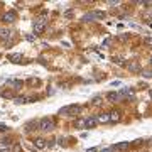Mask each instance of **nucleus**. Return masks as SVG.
<instances>
[{"mask_svg": "<svg viewBox=\"0 0 152 152\" xmlns=\"http://www.w3.org/2000/svg\"><path fill=\"white\" fill-rule=\"evenodd\" d=\"M46 24H48V12H42L34 21V32L36 34H42L44 29H46Z\"/></svg>", "mask_w": 152, "mask_h": 152, "instance_id": "1", "label": "nucleus"}, {"mask_svg": "<svg viewBox=\"0 0 152 152\" xmlns=\"http://www.w3.org/2000/svg\"><path fill=\"white\" fill-rule=\"evenodd\" d=\"M105 12H102V10H91V12H88V14L83 15V21L85 22H93V21H102V19H105Z\"/></svg>", "mask_w": 152, "mask_h": 152, "instance_id": "2", "label": "nucleus"}, {"mask_svg": "<svg viewBox=\"0 0 152 152\" xmlns=\"http://www.w3.org/2000/svg\"><path fill=\"white\" fill-rule=\"evenodd\" d=\"M78 113H80L78 105H68V107H63L59 110V115H64V117H76Z\"/></svg>", "mask_w": 152, "mask_h": 152, "instance_id": "3", "label": "nucleus"}, {"mask_svg": "<svg viewBox=\"0 0 152 152\" xmlns=\"http://www.w3.org/2000/svg\"><path fill=\"white\" fill-rule=\"evenodd\" d=\"M54 129V122L51 118H42L39 122V130H44V132H51Z\"/></svg>", "mask_w": 152, "mask_h": 152, "instance_id": "4", "label": "nucleus"}, {"mask_svg": "<svg viewBox=\"0 0 152 152\" xmlns=\"http://www.w3.org/2000/svg\"><path fill=\"white\" fill-rule=\"evenodd\" d=\"M113 149H115V151H120V152H125V151L130 149V142H118Z\"/></svg>", "mask_w": 152, "mask_h": 152, "instance_id": "5", "label": "nucleus"}, {"mask_svg": "<svg viewBox=\"0 0 152 152\" xmlns=\"http://www.w3.org/2000/svg\"><path fill=\"white\" fill-rule=\"evenodd\" d=\"M107 98H108L110 102H113V103H115V102H118V100H122V95H120V93H117V91H110V93L107 95Z\"/></svg>", "mask_w": 152, "mask_h": 152, "instance_id": "6", "label": "nucleus"}, {"mask_svg": "<svg viewBox=\"0 0 152 152\" xmlns=\"http://www.w3.org/2000/svg\"><path fill=\"white\" fill-rule=\"evenodd\" d=\"M97 122L98 124H108V122H110V115H108V113H100L97 117Z\"/></svg>", "mask_w": 152, "mask_h": 152, "instance_id": "7", "label": "nucleus"}, {"mask_svg": "<svg viewBox=\"0 0 152 152\" xmlns=\"http://www.w3.org/2000/svg\"><path fill=\"white\" fill-rule=\"evenodd\" d=\"M7 85L14 86V90H21L22 86H24V83H22L21 80H10V81H7Z\"/></svg>", "mask_w": 152, "mask_h": 152, "instance_id": "8", "label": "nucleus"}, {"mask_svg": "<svg viewBox=\"0 0 152 152\" xmlns=\"http://www.w3.org/2000/svg\"><path fill=\"white\" fill-rule=\"evenodd\" d=\"M2 21L4 22H14L15 21V12H7V14L2 15Z\"/></svg>", "mask_w": 152, "mask_h": 152, "instance_id": "9", "label": "nucleus"}, {"mask_svg": "<svg viewBox=\"0 0 152 152\" xmlns=\"http://www.w3.org/2000/svg\"><path fill=\"white\" fill-rule=\"evenodd\" d=\"M108 115H110V122H113V124L120 120V112H118V110H113V112H110Z\"/></svg>", "mask_w": 152, "mask_h": 152, "instance_id": "10", "label": "nucleus"}, {"mask_svg": "<svg viewBox=\"0 0 152 152\" xmlns=\"http://www.w3.org/2000/svg\"><path fill=\"white\" fill-rule=\"evenodd\" d=\"M85 122H86V129H95V127H97V118H86V120H85Z\"/></svg>", "mask_w": 152, "mask_h": 152, "instance_id": "11", "label": "nucleus"}, {"mask_svg": "<svg viewBox=\"0 0 152 152\" xmlns=\"http://www.w3.org/2000/svg\"><path fill=\"white\" fill-rule=\"evenodd\" d=\"M127 68L130 69L132 73H137V71H140V66H139V63H137V61H132L130 64L127 66Z\"/></svg>", "mask_w": 152, "mask_h": 152, "instance_id": "12", "label": "nucleus"}, {"mask_svg": "<svg viewBox=\"0 0 152 152\" xmlns=\"http://www.w3.org/2000/svg\"><path fill=\"white\" fill-rule=\"evenodd\" d=\"M122 97H134V88H122Z\"/></svg>", "mask_w": 152, "mask_h": 152, "instance_id": "13", "label": "nucleus"}, {"mask_svg": "<svg viewBox=\"0 0 152 152\" xmlns=\"http://www.w3.org/2000/svg\"><path fill=\"white\" fill-rule=\"evenodd\" d=\"M36 147H37V149H44V147H46V140H44V139H36Z\"/></svg>", "mask_w": 152, "mask_h": 152, "instance_id": "14", "label": "nucleus"}, {"mask_svg": "<svg viewBox=\"0 0 152 152\" xmlns=\"http://www.w3.org/2000/svg\"><path fill=\"white\" fill-rule=\"evenodd\" d=\"M10 36H12V32L7 31V29H2V31H0V37H2V39H9Z\"/></svg>", "mask_w": 152, "mask_h": 152, "instance_id": "15", "label": "nucleus"}, {"mask_svg": "<svg viewBox=\"0 0 152 152\" xmlns=\"http://www.w3.org/2000/svg\"><path fill=\"white\" fill-rule=\"evenodd\" d=\"M22 59V54H12V56H9V61H12V63H21Z\"/></svg>", "mask_w": 152, "mask_h": 152, "instance_id": "16", "label": "nucleus"}, {"mask_svg": "<svg viewBox=\"0 0 152 152\" xmlns=\"http://www.w3.org/2000/svg\"><path fill=\"white\" fill-rule=\"evenodd\" d=\"M14 100H15V103H29V98H26V97H17Z\"/></svg>", "mask_w": 152, "mask_h": 152, "instance_id": "17", "label": "nucleus"}, {"mask_svg": "<svg viewBox=\"0 0 152 152\" xmlns=\"http://www.w3.org/2000/svg\"><path fill=\"white\" fill-rule=\"evenodd\" d=\"M76 127H78V129H85V127H86V122H85L83 118H80V120H76Z\"/></svg>", "mask_w": 152, "mask_h": 152, "instance_id": "18", "label": "nucleus"}, {"mask_svg": "<svg viewBox=\"0 0 152 152\" xmlns=\"http://www.w3.org/2000/svg\"><path fill=\"white\" fill-rule=\"evenodd\" d=\"M2 97H4V98H14V93H12V91H4V93H2Z\"/></svg>", "mask_w": 152, "mask_h": 152, "instance_id": "19", "label": "nucleus"}, {"mask_svg": "<svg viewBox=\"0 0 152 152\" xmlns=\"http://www.w3.org/2000/svg\"><path fill=\"white\" fill-rule=\"evenodd\" d=\"M93 105H102V97H95V98H93Z\"/></svg>", "mask_w": 152, "mask_h": 152, "instance_id": "20", "label": "nucleus"}, {"mask_svg": "<svg viewBox=\"0 0 152 152\" xmlns=\"http://www.w3.org/2000/svg\"><path fill=\"white\" fill-rule=\"evenodd\" d=\"M12 152H22V147L19 144H15L14 145V149H12Z\"/></svg>", "mask_w": 152, "mask_h": 152, "instance_id": "21", "label": "nucleus"}, {"mask_svg": "<svg viewBox=\"0 0 152 152\" xmlns=\"http://www.w3.org/2000/svg\"><path fill=\"white\" fill-rule=\"evenodd\" d=\"M113 63H115V64H124V61H122V58H117V56L113 58Z\"/></svg>", "mask_w": 152, "mask_h": 152, "instance_id": "22", "label": "nucleus"}, {"mask_svg": "<svg viewBox=\"0 0 152 152\" xmlns=\"http://www.w3.org/2000/svg\"><path fill=\"white\" fill-rule=\"evenodd\" d=\"M142 75H144L145 78H152V71H149V69H147V71H142Z\"/></svg>", "mask_w": 152, "mask_h": 152, "instance_id": "23", "label": "nucleus"}, {"mask_svg": "<svg viewBox=\"0 0 152 152\" xmlns=\"http://www.w3.org/2000/svg\"><path fill=\"white\" fill-rule=\"evenodd\" d=\"M144 44H147V46H152V37H145V39H144Z\"/></svg>", "mask_w": 152, "mask_h": 152, "instance_id": "24", "label": "nucleus"}, {"mask_svg": "<svg viewBox=\"0 0 152 152\" xmlns=\"http://www.w3.org/2000/svg\"><path fill=\"white\" fill-rule=\"evenodd\" d=\"M9 130V127L5 124H0V132H7Z\"/></svg>", "mask_w": 152, "mask_h": 152, "instance_id": "25", "label": "nucleus"}, {"mask_svg": "<svg viewBox=\"0 0 152 152\" xmlns=\"http://www.w3.org/2000/svg\"><path fill=\"white\" fill-rule=\"evenodd\" d=\"M102 152H115V149H113V147H108V149H103Z\"/></svg>", "mask_w": 152, "mask_h": 152, "instance_id": "26", "label": "nucleus"}, {"mask_svg": "<svg viewBox=\"0 0 152 152\" xmlns=\"http://www.w3.org/2000/svg\"><path fill=\"white\" fill-rule=\"evenodd\" d=\"M0 152H12L10 149H0Z\"/></svg>", "mask_w": 152, "mask_h": 152, "instance_id": "27", "label": "nucleus"}, {"mask_svg": "<svg viewBox=\"0 0 152 152\" xmlns=\"http://www.w3.org/2000/svg\"><path fill=\"white\" fill-rule=\"evenodd\" d=\"M151 97H152V90H151Z\"/></svg>", "mask_w": 152, "mask_h": 152, "instance_id": "28", "label": "nucleus"}, {"mask_svg": "<svg viewBox=\"0 0 152 152\" xmlns=\"http://www.w3.org/2000/svg\"><path fill=\"white\" fill-rule=\"evenodd\" d=\"M151 64H152V59H151Z\"/></svg>", "mask_w": 152, "mask_h": 152, "instance_id": "29", "label": "nucleus"}]
</instances>
